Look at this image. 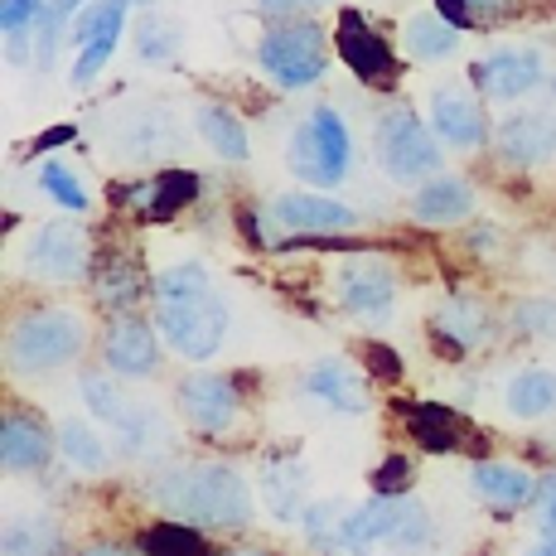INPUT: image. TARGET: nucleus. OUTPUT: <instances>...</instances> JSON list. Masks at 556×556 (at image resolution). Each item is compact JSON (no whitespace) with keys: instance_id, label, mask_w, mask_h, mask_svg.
<instances>
[{"instance_id":"nucleus-1","label":"nucleus","mask_w":556,"mask_h":556,"mask_svg":"<svg viewBox=\"0 0 556 556\" xmlns=\"http://www.w3.org/2000/svg\"><path fill=\"white\" fill-rule=\"evenodd\" d=\"M155 504L175 522L199 528H242L252 518V489L232 465H175L151 484Z\"/></svg>"},{"instance_id":"nucleus-2","label":"nucleus","mask_w":556,"mask_h":556,"mask_svg":"<svg viewBox=\"0 0 556 556\" xmlns=\"http://www.w3.org/2000/svg\"><path fill=\"white\" fill-rule=\"evenodd\" d=\"M88 344V325H83L73 309H29L20 315V325L5 334V368L20 378H35V372H53L63 363H73Z\"/></svg>"},{"instance_id":"nucleus-3","label":"nucleus","mask_w":556,"mask_h":556,"mask_svg":"<svg viewBox=\"0 0 556 556\" xmlns=\"http://www.w3.org/2000/svg\"><path fill=\"white\" fill-rule=\"evenodd\" d=\"M349 160H354V141H349L344 116L334 112L329 102H319L315 112L295 126L291 146H286V165H291L295 179H305L309 189H334L344 185Z\"/></svg>"},{"instance_id":"nucleus-4","label":"nucleus","mask_w":556,"mask_h":556,"mask_svg":"<svg viewBox=\"0 0 556 556\" xmlns=\"http://www.w3.org/2000/svg\"><path fill=\"white\" fill-rule=\"evenodd\" d=\"M256 63L276 88L295 92L309 83L325 78L329 68V49H325V29L309 25V20H281L256 39Z\"/></svg>"},{"instance_id":"nucleus-5","label":"nucleus","mask_w":556,"mask_h":556,"mask_svg":"<svg viewBox=\"0 0 556 556\" xmlns=\"http://www.w3.org/2000/svg\"><path fill=\"white\" fill-rule=\"evenodd\" d=\"M155 329L179 358L208 363L228 339V305L213 291L189 301H155Z\"/></svg>"},{"instance_id":"nucleus-6","label":"nucleus","mask_w":556,"mask_h":556,"mask_svg":"<svg viewBox=\"0 0 556 556\" xmlns=\"http://www.w3.org/2000/svg\"><path fill=\"white\" fill-rule=\"evenodd\" d=\"M378 165L388 169L392 185H426L441 175V146H435L431 122H416L406 106L388 112L378 122Z\"/></svg>"},{"instance_id":"nucleus-7","label":"nucleus","mask_w":556,"mask_h":556,"mask_svg":"<svg viewBox=\"0 0 556 556\" xmlns=\"http://www.w3.org/2000/svg\"><path fill=\"white\" fill-rule=\"evenodd\" d=\"M334 295L363 325H388L397 309V271L382 256L354 252L334 266Z\"/></svg>"},{"instance_id":"nucleus-8","label":"nucleus","mask_w":556,"mask_h":556,"mask_svg":"<svg viewBox=\"0 0 556 556\" xmlns=\"http://www.w3.org/2000/svg\"><path fill=\"white\" fill-rule=\"evenodd\" d=\"M136 0H92L78 20H73V45H78V59H73V88H88L92 78L106 68V59L122 45L126 15H131Z\"/></svg>"},{"instance_id":"nucleus-9","label":"nucleus","mask_w":556,"mask_h":556,"mask_svg":"<svg viewBox=\"0 0 556 556\" xmlns=\"http://www.w3.org/2000/svg\"><path fill=\"white\" fill-rule=\"evenodd\" d=\"M179 412L199 435H223L242 416V392L232 372L199 368L179 382Z\"/></svg>"},{"instance_id":"nucleus-10","label":"nucleus","mask_w":556,"mask_h":556,"mask_svg":"<svg viewBox=\"0 0 556 556\" xmlns=\"http://www.w3.org/2000/svg\"><path fill=\"white\" fill-rule=\"evenodd\" d=\"M334 49H339V59L349 63V73H354L358 83H368V88H392V83H397V53H392V45L378 29H368V20H363L358 10L339 15Z\"/></svg>"},{"instance_id":"nucleus-11","label":"nucleus","mask_w":556,"mask_h":556,"mask_svg":"<svg viewBox=\"0 0 556 556\" xmlns=\"http://www.w3.org/2000/svg\"><path fill=\"white\" fill-rule=\"evenodd\" d=\"M102 363L116 372V378H155L160 372V339H155V325L141 315H122L106 325L102 334Z\"/></svg>"},{"instance_id":"nucleus-12","label":"nucleus","mask_w":556,"mask_h":556,"mask_svg":"<svg viewBox=\"0 0 556 556\" xmlns=\"http://www.w3.org/2000/svg\"><path fill=\"white\" fill-rule=\"evenodd\" d=\"M475 88L489 102H518L542 83V53L538 49H498L469 68Z\"/></svg>"},{"instance_id":"nucleus-13","label":"nucleus","mask_w":556,"mask_h":556,"mask_svg":"<svg viewBox=\"0 0 556 556\" xmlns=\"http://www.w3.org/2000/svg\"><path fill=\"white\" fill-rule=\"evenodd\" d=\"M271 223L286 232H349L358 223V213L349 203L329 199L325 189H305V194H276L271 199Z\"/></svg>"},{"instance_id":"nucleus-14","label":"nucleus","mask_w":556,"mask_h":556,"mask_svg":"<svg viewBox=\"0 0 556 556\" xmlns=\"http://www.w3.org/2000/svg\"><path fill=\"white\" fill-rule=\"evenodd\" d=\"M25 266L45 281H73L88 271V238L73 223H45L25 252Z\"/></svg>"},{"instance_id":"nucleus-15","label":"nucleus","mask_w":556,"mask_h":556,"mask_svg":"<svg viewBox=\"0 0 556 556\" xmlns=\"http://www.w3.org/2000/svg\"><path fill=\"white\" fill-rule=\"evenodd\" d=\"M498 155L513 169H532V165H547L556 155V116L552 112H513L494 136Z\"/></svg>"},{"instance_id":"nucleus-16","label":"nucleus","mask_w":556,"mask_h":556,"mask_svg":"<svg viewBox=\"0 0 556 556\" xmlns=\"http://www.w3.org/2000/svg\"><path fill=\"white\" fill-rule=\"evenodd\" d=\"M431 325H435L441 349H451V354H475V349H484L489 339L498 334L494 309L484 301H475V295H451V301L431 315Z\"/></svg>"},{"instance_id":"nucleus-17","label":"nucleus","mask_w":556,"mask_h":556,"mask_svg":"<svg viewBox=\"0 0 556 556\" xmlns=\"http://www.w3.org/2000/svg\"><path fill=\"white\" fill-rule=\"evenodd\" d=\"M305 397H315L319 406H329V412H339V416H363V412H368V402H372V397H368V382H363L344 358H319V363H309V372H305Z\"/></svg>"},{"instance_id":"nucleus-18","label":"nucleus","mask_w":556,"mask_h":556,"mask_svg":"<svg viewBox=\"0 0 556 556\" xmlns=\"http://www.w3.org/2000/svg\"><path fill=\"white\" fill-rule=\"evenodd\" d=\"M469 484H475V494L484 498V504H494L498 513H513L538 498L542 479L532 475L528 465H513V459H479V465L469 469Z\"/></svg>"},{"instance_id":"nucleus-19","label":"nucleus","mask_w":556,"mask_h":556,"mask_svg":"<svg viewBox=\"0 0 556 556\" xmlns=\"http://www.w3.org/2000/svg\"><path fill=\"white\" fill-rule=\"evenodd\" d=\"M49 459H53V435L35 416L10 412L0 421V465H5V475H39Z\"/></svg>"},{"instance_id":"nucleus-20","label":"nucleus","mask_w":556,"mask_h":556,"mask_svg":"<svg viewBox=\"0 0 556 556\" xmlns=\"http://www.w3.org/2000/svg\"><path fill=\"white\" fill-rule=\"evenodd\" d=\"M475 213V189L459 175H435L412 194V218L426 228H455Z\"/></svg>"},{"instance_id":"nucleus-21","label":"nucleus","mask_w":556,"mask_h":556,"mask_svg":"<svg viewBox=\"0 0 556 556\" xmlns=\"http://www.w3.org/2000/svg\"><path fill=\"white\" fill-rule=\"evenodd\" d=\"M431 131L435 141H445L451 151H475L479 141H484V112H479L475 98H465V92H431Z\"/></svg>"},{"instance_id":"nucleus-22","label":"nucleus","mask_w":556,"mask_h":556,"mask_svg":"<svg viewBox=\"0 0 556 556\" xmlns=\"http://www.w3.org/2000/svg\"><path fill=\"white\" fill-rule=\"evenodd\" d=\"M126 199H131V208H141L146 218H175L179 208H189V203L199 199V175L194 169H160L155 179L126 189Z\"/></svg>"},{"instance_id":"nucleus-23","label":"nucleus","mask_w":556,"mask_h":556,"mask_svg":"<svg viewBox=\"0 0 556 556\" xmlns=\"http://www.w3.org/2000/svg\"><path fill=\"white\" fill-rule=\"evenodd\" d=\"M194 126L203 136V146H208L218 160H228V165H242V160L252 155V141H248V126H242V116L232 112V106L223 102H203L194 112Z\"/></svg>"},{"instance_id":"nucleus-24","label":"nucleus","mask_w":556,"mask_h":556,"mask_svg":"<svg viewBox=\"0 0 556 556\" xmlns=\"http://www.w3.org/2000/svg\"><path fill=\"white\" fill-rule=\"evenodd\" d=\"M504 406L518 421H542L556 412V372L552 368H522L508 378L504 388Z\"/></svg>"},{"instance_id":"nucleus-25","label":"nucleus","mask_w":556,"mask_h":556,"mask_svg":"<svg viewBox=\"0 0 556 556\" xmlns=\"http://www.w3.org/2000/svg\"><path fill=\"white\" fill-rule=\"evenodd\" d=\"M406 426H412V435H416L421 451L445 455V451H459V445H465V421H459L445 402H412Z\"/></svg>"},{"instance_id":"nucleus-26","label":"nucleus","mask_w":556,"mask_h":556,"mask_svg":"<svg viewBox=\"0 0 556 556\" xmlns=\"http://www.w3.org/2000/svg\"><path fill=\"white\" fill-rule=\"evenodd\" d=\"M392 513H397V498H382V494H372L363 508L344 513V552L349 556H368L372 547H388Z\"/></svg>"},{"instance_id":"nucleus-27","label":"nucleus","mask_w":556,"mask_h":556,"mask_svg":"<svg viewBox=\"0 0 556 556\" xmlns=\"http://www.w3.org/2000/svg\"><path fill=\"white\" fill-rule=\"evenodd\" d=\"M169 141H175V116H169L165 106H136V116L116 131V151L136 155V160L160 155Z\"/></svg>"},{"instance_id":"nucleus-28","label":"nucleus","mask_w":556,"mask_h":556,"mask_svg":"<svg viewBox=\"0 0 556 556\" xmlns=\"http://www.w3.org/2000/svg\"><path fill=\"white\" fill-rule=\"evenodd\" d=\"M459 35L465 29H455L445 15H412L402 29V45L416 63H445L459 49Z\"/></svg>"},{"instance_id":"nucleus-29","label":"nucleus","mask_w":556,"mask_h":556,"mask_svg":"<svg viewBox=\"0 0 556 556\" xmlns=\"http://www.w3.org/2000/svg\"><path fill=\"white\" fill-rule=\"evenodd\" d=\"M262 498H266V508H271L281 522L301 518V513H305V469L291 465V459L266 465L262 469Z\"/></svg>"},{"instance_id":"nucleus-30","label":"nucleus","mask_w":556,"mask_h":556,"mask_svg":"<svg viewBox=\"0 0 556 556\" xmlns=\"http://www.w3.org/2000/svg\"><path fill=\"white\" fill-rule=\"evenodd\" d=\"M78 392H83V402H88V412L98 416L102 426H112V431H122V426L136 416V402L122 397V392H116V382L102 378V372H83Z\"/></svg>"},{"instance_id":"nucleus-31","label":"nucleus","mask_w":556,"mask_h":556,"mask_svg":"<svg viewBox=\"0 0 556 556\" xmlns=\"http://www.w3.org/2000/svg\"><path fill=\"white\" fill-rule=\"evenodd\" d=\"M431 538H435L431 513L416 504V498L402 494V498H397V513H392V528H388V547L402 552V556H416V552L431 547Z\"/></svg>"},{"instance_id":"nucleus-32","label":"nucleus","mask_w":556,"mask_h":556,"mask_svg":"<svg viewBox=\"0 0 556 556\" xmlns=\"http://www.w3.org/2000/svg\"><path fill=\"white\" fill-rule=\"evenodd\" d=\"M59 455L68 459V465H78L83 475H98V469L106 465V445H102V435L92 431V426H83V421H59Z\"/></svg>"},{"instance_id":"nucleus-33","label":"nucleus","mask_w":556,"mask_h":556,"mask_svg":"<svg viewBox=\"0 0 556 556\" xmlns=\"http://www.w3.org/2000/svg\"><path fill=\"white\" fill-rule=\"evenodd\" d=\"M213 276L203 262H175L155 276V301H189V295H208Z\"/></svg>"},{"instance_id":"nucleus-34","label":"nucleus","mask_w":556,"mask_h":556,"mask_svg":"<svg viewBox=\"0 0 556 556\" xmlns=\"http://www.w3.org/2000/svg\"><path fill=\"white\" fill-rule=\"evenodd\" d=\"M141 552L146 556H203V538L185 522H155V528L141 532Z\"/></svg>"},{"instance_id":"nucleus-35","label":"nucleus","mask_w":556,"mask_h":556,"mask_svg":"<svg viewBox=\"0 0 556 556\" xmlns=\"http://www.w3.org/2000/svg\"><path fill=\"white\" fill-rule=\"evenodd\" d=\"M98 301L102 305H112V309H122V305H131L136 295H141V281H136V266L131 262H122V256H112V262H98Z\"/></svg>"},{"instance_id":"nucleus-36","label":"nucleus","mask_w":556,"mask_h":556,"mask_svg":"<svg viewBox=\"0 0 556 556\" xmlns=\"http://www.w3.org/2000/svg\"><path fill=\"white\" fill-rule=\"evenodd\" d=\"M136 53L146 63H175L179 53V29L160 15H141L136 20Z\"/></svg>"},{"instance_id":"nucleus-37","label":"nucleus","mask_w":556,"mask_h":556,"mask_svg":"<svg viewBox=\"0 0 556 556\" xmlns=\"http://www.w3.org/2000/svg\"><path fill=\"white\" fill-rule=\"evenodd\" d=\"M39 189H45V194L59 203L63 213H83V208H88V189H83L78 179H73V169L59 165V160H45V165H39Z\"/></svg>"},{"instance_id":"nucleus-38","label":"nucleus","mask_w":556,"mask_h":556,"mask_svg":"<svg viewBox=\"0 0 556 556\" xmlns=\"http://www.w3.org/2000/svg\"><path fill=\"white\" fill-rule=\"evenodd\" d=\"M513 329L528 339H547L556 344V301L552 295H532V301H518L513 305Z\"/></svg>"},{"instance_id":"nucleus-39","label":"nucleus","mask_w":556,"mask_h":556,"mask_svg":"<svg viewBox=\"0 0 556 556\" xmlns=\"http://www.w3.org/2000/svg\"><path fill=\"white\" fill-rule=\"evenodd\" d=\"M301 522H305L309 542H315L319 552L344 547V513H339V504H309L301 513Z\"/></svg>"},{"instance_id":"nucleus-40","label":"nucleus","mask_w":556,"mask_h":556,"mask_svg":"<svg viewBox=\"0 0 556 556\" xmlns=\"http://www.w3.org/2000/svg\"><path fill=\"white\" fill-rule=\"evenodd\" d=\"M45 0H0V29L5 39H29V29H39L45 20Z\"/></svg>"},{"instance_id":"nucleus-41","label":"nucleus","mask_w":556,"mask_h":556,"mask_svg":"<svg viewBox=\"0 0 556 556\" xmlns=\"http://www.w3.org/2000/svg\"><path fill=\"white\" fill-rule=\"evenodd\" d=\"M412 459L406 455H392V459H382L378 465V475H372V494H382V498H402L406 489H412Z\"/></svg>"},{"instance_id":"nucleus-42","label":"nucleus","mask_w":556,"mask_h":556,"mask_svg":"<svg viewBox=\"0 0 556 556\" xmlns=\"http://www.w3.org/2000/svg\"><path fill=\"white\" fill-rule=\"evenodd\" d=\"M5 556H53L39 528H5Z\"/></svg>"},{"instance_id":"nucleus-43","label":"nucleus","mask_w":556,"mask_h":556,"mask_svg":"<svg viewBox=\"0 0 556 556\" xmlns=\"http://www.w3.org/2000/svg\"><path fill=\"white\" fill-rule=\"evenodd\" d=\"M532 508H538V528L556 538V475H547L538 484V498H532Z\"/></svg>"},{"instance_id":"nucleus-44","label":"nucleus","mask_w":556,"mask_h":556,"mask_svg":"<svg viewBox=\"0 0 556 556\" xmlns=\"http://www.w3.org/2000/svg\"><path fill=\"white\" fill-rule=\"evenodd\" d=\"M368 368L378 372L382 382H397L402 378V363H397V354H392L388 344H368Z\"/></svg>"},{"instance_id":"nucleus-45","label":"nucleus","mask_w":556,"mask_h":556,"mask_svg":"<svg viewBox=\"0 0 556 556\" xmlns=\"http://www.w3.org/2000/svg\"><path fill=\"white\" fill-rule=\"evenodd\" d=\"M88 5H92V0H53V5L45 10V15H49L59 29H63V35H68V29H73V20H78Z\"/></svg>"},{"instance_id":"nucleus-46","label":"nucleus","mask_w":556,"mask_h":556,"mask_svg":"<svg viewBox=\"0 0 556 556\" xmlns=\"http://www.w3.org/2000/svg\"><path fill=\"white\" fill-rule=\"evenodd\" d=\"M469 5H475V0H435V15H445L455 29H469L475 25V10Z\"/></svg>"},{"instance_id":"nucleus-47","label":"nucleus","mask_w":556,"mask_h":556,"mask_svg":"<svg viewBox=\"0 0 556 556\" xmlns=\"http://www.w3.org/2000/svg\"><path fill=\"white\" fill-rule=\"evenodd\" d=\"M256 5H262L266 20H276V25H281V20H295V10L319 5V0H256Z\"/></svg>"},{"instance_id":"nucleus-48","label":"nucleus","mask_w":556,"mask_h":556,"mask_svg":"<svg viewBox=\"0 0 556 556\" xmlns=\"http://www.w3.org/2000/svg\"><path fill=\"white\" fill-rule=\"evenodd\" d=\"M469 252L494 256L498 252V228H475V232H469Z\"/></svg>"},{"instance_id":"nucleus-49","label":"nucleus","mask_w":556,"mask_h":556,"mask_svg":"<svg viewBox=\"0 0 556 556\" xmlns=\"http://www.w3.org/2000/svg\"><path fill=\"white\" fill-rule=\"evenodd\" d=\"M73 136H78V131H73V126H59V131L39 136V141H35V151H45V146H68V141H73Z\"/></svg>"},{"instance_id":"nucleus-50","label":"nucleus","mask_w":556,"mask_h":556,"mask_svg":"<svg viewBox=\"0 0 556 556\" xmlns=\"http://www.w3.org/2000/svg\"><path fill=\"white\" fill-rule=\"evenodd\" d=\"M78 556H126L122 547H112V542H92L88 552H78Z\"/></svg>"},{"instance_id":"nucleus-51","label":"nucleus","mask_w":556,"mask_h":556,"mask_svg":"<svg viewBox=\"0 0 556 556\" xmlns=\"http://www.w3.org/2000/svg\"><path fill=\"white\" fill-rule=\"evenodd\" d=\"M528 556H556V538H542V542H538V547H532Z\"/></svg>"},{"instance_id":"nucleus-52","label":"nucleus","mask_w":556,"mask_h":556,"mask_svg":"<svg viewBox=\"0 0 556 556\" xmlns=\"http://www.w3.org/2000/svg\"><path fill=\"white\" fill-rule=\"evenodd\" d=\"M228 556H271V552H256V547H238V552H228Z\"/></svg>"},{"instance_id":"nucleus-53","label":"nucleus","mask_w":556,"mask_h":556,"mask_svg":"<svg viewBox=\"0 0 556 556\" xmlns=\"http://www.w3.org/2000/svg\"><path fill=\"white\" fill-rule=\"evenodd\" d=\"M484 5H498V0H484Z\"/></svg>"},{"instance_id":"nucleus-54","label":"nucleus","mask_w":556,"mask_h":556,"mask_svg":"<svg viewBox=\"0 0 556 556\" xmlns=\"http://www.w3.org/2000/svg\"><path fill=\"white\" fill-rule=\"evenodd\" d=\"M552 92H556V83H552Z\"/></svg>"}]
</instances>
